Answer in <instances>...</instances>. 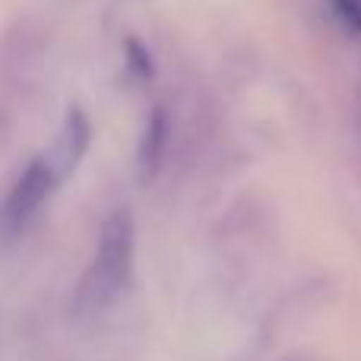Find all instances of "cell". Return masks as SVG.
<instances>
[{
    "label": "cell",
    "instance_id": "4",
    "mask_svg": "<svg viewBox=\"0 0 361 361\" xmlns=\"http://www.w3.org/2000/svg\"><path fill=\"white\" fill-rule=\"evenodd\" d=\"M89 146H92V121L82 108L70 105L67 114H63V124H61V133H57V143L51 149L48 162L54 169L57 180H63L70 171H76V165L86 159Z\"/></svg>",
    "mask_w": 361,
    "mask_h": 361
},
{
    "label": "cell",
    "instance_id": "6",
    "mask_svg": "<svg viewBox=\"0 0 361 361\" xmlns=\"http://www.w3.org/2000/svg\"><path fill=\"white\" fill-rule=\"evenodd\" d=\"M127 54H130L133 73H140V76H149L152 73V61H149V54H146V48L140 42H127Z\"/></svg>",
    "mask_w": 361,
    "mask_h": 361
},
{
    "label": "cell",
    "instance_id": "5",
    "mask_svg": "<svg viewBox=\"0 0 361 361\" xmlns=\"http://www.w3.org/2000/svg\"><path fill=\"white\" fill-rule=\"evenodd\" d=\"M165 146H169V114L162 105H156L146 118L143 137H140V149H137V162L143 178H156L159 169L165 162Z\"/></svg>",
    "mask_w": 361,
    "mask_h": 361
},
{
    "label": "cell",
    "instance_id": "1",
    "mask_svg": "<svg viewBox=\"0 0 361 361\" xmlns=\"http://www.w3.org/2000/svg\"><path fill=\"white\" fill-rule=\"evenodd\" d=\"M133 250H137V228L127 206L108 212L99 228L95 257L89 263L80 286V301L89 307H105L130 286L133 276Z\"/></svg>",
    "mask_w": 361,
    "mask_h": 361
},
{
    "label": "cell",
    "instance_id": "3",
    "mask_svg": "<svg viewBox=\"0 0 361 361\" xmlns=\"http://www.w3.org/2000/svg\"><path fill=\"white\" fill-rule=\"evenodd\" d=\"M61 184L51 169L48 156H35L16 180L10 184L4 203H0V238H16L29 228V222L42 212V206L48 203V197L54 193V187Z\"/></svg>",
    "mask_w": 361,
    "mask_h": 361
},
{
    "label": "cell",
    "instance_id": "2",
    "mask_svg": "<svg viewBox=\"0 0 361 361\" xmlns=\"http://www.w3.org/2000/svg\"><path fill=\"white\" fill-rule=\"evenodd\" d=\"M38 61V35L29 16H19L0 35V127L16 118L19 102L25 99L35 76Z\"/></svg>",
    "mask_w": 361,
    "mask_h": 361
},
{
    "label": "cell",
    "instance_id": "8",
    "mask_svg": "<svg viewBox=\"0 0 361 361\" xmlns=\"http://www.w3.org/2000/svg\"><path fill=\"white\" fill-rule=\"evenodd\" d=\"M292 361H305V358H292Z\"/></svg>",
    "mask_w": 361,
    "mask_h": 361
},
{
    "label": "cell",
    "instance_id": "7",
    "mask_svg": "<svg viewBox=\"0 0 361 361\" xmlns=\"http://www.w3.org/2000/svg\"><path fill=\"white\" fill-rule=\"evenodd\" d=\"M336 10L352 29H361V0H336Z\"/></svg>",
    "mask_w": 361,
    "mask_h": 361
}]
</instances>
